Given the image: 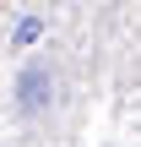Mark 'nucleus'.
I'll return each instance as SVG.
<instances>
[{
  "label": "nucleus",
  "mask_w": 141,
  "mask_h": 147,
  "mask_svg": "<svg viewBox=\"0 0 141 147\" xmlns=\"http://www.w3.org/2000/svg\"><path fill=\"white\" fill-rule=\"evenodd\" d=\"M22 93H27V98H22L27 109H33V104H43V98H38V93H43V76H38V71H27V82H22Z\"/></svg>",
  "instance_id": "f257e3e1"
},
{
  "label": "nucleus",
  "mask_w": 141,
  "mask_h": 147,
  "mask_svg": "<svg viewBox=\"0 0 141 147\" xmlns=\"http://www.w3.org/2000/svg\"><path fill=\"white\" fill-rule=\"evenodd\" d=\"M38 33H43V22H38V16H27V22H22V27H16V44H33V38H38Z\"/></svg>",
  "instance_id": "f03ea898"
}]
</instances>
